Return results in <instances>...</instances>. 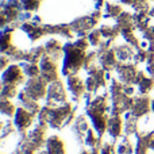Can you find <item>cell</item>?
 <instances>
[{
	"instance_id": "obj_17",
	"label": "cell",
	"mask_w": 154,
	"mask_h": 154,
	"mask_svg": "<svg viewBox=\"0 0 154 154\" xmlns=\"http://www.w3.org/2000/svg\"><path fill=\"white\" fill-rule=\"evenodd\" d=\"M139 118L131 115L130 112L126 114V119L125 123H123V131H125L126 135H133V134H137L139 128Z\"/></svg>"
},
{
	"instance_id": "obj_14",
	"label": "cell",
	"mask_w": 154,
	"mask_h": 154,
	"mask_svg": "<svg viewBox=\"0 0 154 154\" xmlns=\"http://www.w3.org/2000/svg\"><path fill=\"white\" fill-rule=\"evenodd\" d=\"M137 87H138V91L141 95H147V92L153 89V85H154V80L153 77L150 76H146L143 72H138L137 75V79H135V82Z\"/></svg>"
},
{
	"instance_id": "obj_34",
	"label": "cell",
	"mask_w": 154,
	"mask_h": 154,
	"mask_svg": "<svg viewBox=\"0 0 154 154\" xmlns=\"http://www.w3.org/2000/svg\"><path fill=\"white\" fill-rule=\"evenodd\" d=\"M150 14H152V16H154V10L152 11V12H150Z\"/></svg>"
},
{
	"instance_id": "obj_1",
	"label": "cell",
	"mask_w": 154,
	"mask_h": 154,
	"mask_svg": "<svg viewBox=\"0 0 154 154\" xmlns=\"http://www.w3.org/2000/svg\"><path fill=\"white\" fill-rule=\"evenodd\" d=\"M65 51V60H64V66H62V75L64 76H73L80 70V68L84 66L85 61V50L77 48L73 43H68L64 48Z\"/></svg>"
},
{
	"instance_id": "obj_8",
	"label": "cell",
	"mask_w": 154,
	"mask_h": 154,
	"mask_svg": "<svg viewBox=\"0 0 154 154\" xmlns=\"http://www.w3.org/2000/svg\"><path fill=\"white\" fill-rule=\"evenodd\" d=\"M150 109H152V100H150V97L147 95H141L134 99L130 114L137 118H142L149 114Z\"/></svg>"
},
{
	"instance_id": "obj_31",
	"label": "cell",
	"mask_w": 154,
	"mask_h": 154,
	"mask_svg": "<svg viewBox=\"0 0 154 154\" xmlns=\"http://www.w3.org/2000/svg\"><path fill=\"white\" fill-rule=\"evenodd\" d=\"M122 2H123V3H126V4H130V3L133 2V0H122Z\"/></svg>"
},
{
	"instance_id": "obj_13",
	"label": "cell",
	"mask_w": 154,
	"mask_h": 154,
	"mask_svg": "<svg viewBox=\"0 0 154 154\" xmlns=\"http://www.w3.org/2000/svg\"><path fill=\"white\" fill-rule=\"evenodd\" d=\"M123 120L120 115H111L107 122V133L112 139H118L123 130Z\"/></svg>"
},
{
	"instance_id": "obj_4",
	"label": "cell",
	"mask_w": 154,
	"mask_h": 154,
	"mask_svg": "<svg viewBox=\"0 0 154 154\" xmlns=\"http://www.w3.org/2000/svg\"><path fill=\"white\" fill-rule=\"evenodd\" d=\"M107 73L100 66H92L87 70V80H85V87L89 92H96L99 88H103L106 85Z\"/></svg>"
},
{
	"instance_id": "obj_19",
	"label": "cell",
	"mask_w": 154,
	"mask_h": 154,
	"mask_svg": "<svg viewBox=\"0 0 154 154\" xmlns=\"http://www.w3.org/2000/svg\"><path fill=\"white\" fill-rule=\"evenodd\" d=\"M45 51L51 60H58V58H61L64 49L61 48V45L57 41L51 39L45 45Z\"/></svg>"
},
{
	"instance_id": "obj_23",
	"label": "cell",
	"mask_w": 154,
	"mask_h": 154,
	"mask_svg": "<svg viewBox=\"0 0 154 154\" xmlns=\"http://www.w3.org/2000/svg\"><path fill=\"white\" fill-rule=\"evenodd\" d=\"M16 95V85L2 84V99H11Z\"/></svg>"
},
{
	"instance_id": "obj_27",
	"label": "cell",
	"mask_w": 154,
	"mask_h": 154,
	"mask_svg": "<svg viewBox=\"0 0 154 154\" xmlns=\"http://www.w3.org/2000/svg\"><path fill=\"white\" fill-rule=\"evenodd\" d=\"M100 154H114V143H108V142L103 143L100 149Z\"/></svg>"
},
{
	"instance_id": "obj_33",
	"label": "cell",
	"mask_w": 154,
	"mask_h": 154,
	"mask_svg": "<svg viewBox=\"0 0 154 154\" xmlns=\"http://www.w3.org/2000/svg\"><path fill=\"white\" fill-rule=\"evenodd\" d=\"M38 154H48V153H46V152H39Z\"/></svg>"
},
{
	"instance_id": "obj_22",
	"label": "cell",
	"mask_w": 154,
	"mask_h": 154,
	"mask_svg": "<svg viewBox=\"0 0 154 154\" xmlns=\"http://www.w3.org/2000/svg\"><path fill=\"white\" fill-rule=\"evenodd\" d=\"M0 109H2L3 115H7V116H12L16 112L15 107L10 101V99H2V101H0Z\"/></svg>"
},
{
	"instance_id": "obj_35",
	"label": "cell",
	"mask_w": 154,
	"mask_h": 154,
	"mask_svg": "<svg viewBox=\"0 0 154 154\" xmlns=\"http://www.w3.org/2000/svg\"><path fill=\"white\" fill-rule=\"evenodd\" d=\"M153 154H154V153H153Z\"/></svg>"
},
{
	"instance_id": "obj_11",
	"label": "cell",
	"mask_w": 154,
	"mask_h": 154,
	"mask_svg": "<svg viewBox=\"0 0 154 154\" xmlns=\"http://www.w3.org/2000/svg\"><path fill=\"white\" fill-rule=\"evenodd\" d=\"M34 114H31V112H29L27 109H24L23 107H20V108L16 109L15 112V127L18 128L20 133H24V131L27 130V128L31 126L32 120H34Z\"/></svg>"
},
{
	"instance_id": "obj_30",
	"label": "cell",
	"mask_w": 154,
	"mask_h": 154,
	"mask_svg": "<svg viewBox=\"0 0 154 154\" xmlns=\"http://www.w3.org/2000/svg\"><path fill=\"white\" fill-rule=\"evenodd\" d=\"M81 154H100V152H99V149L96 147V149H92L91 152H82Z\"/></svg>"
},
{
	"instance_id": "obj_15",
	"label": "cell",
	"mask_w": 154,
	"mask_h": 154,
	"mask_svg": "<svg viewBox=\"0 0 154 154\" xmlns=\"http://www.w3.org/2000/svg\"><path fill=\"white\" fill-rule=\"evenodd\" d=\"M45 152L48 154H65V145L57 135H53L46 141Z\"/></svg>"
},
{
	"instance_id": "obj_12",
	"label": "cell",
	"mask_w": 154,
	"mask_h": 154,
	"mask_svg": "<svg viewBox=\"0 0 154 154\" xmlns=\"http://www.w3.org/2000/svg\"><path fill=\"white\" fill-rule=\"evenodd\" d=\"M66 87L69 89V92L72 93L73 100L79 101V99L81 97L82 95H85V82L82 81L80 77H75V76H68L66 79Z\"/></svg>"
},
{
	"instance_id": "obj_5",
	"label": "cell",
	"mask_w": 154,
	"mask_h": 154,
	"mask_svg": "<svg viewBox=\"0 0 154 154\" xmlns=\"http://www.w3.org/2000/svg\"><path fill=\"white\" fill-rule=\"evenodd\" d=\"M23 92L26 93L29 97L34 99V100H41L46 96L48 93V87H46V81L42 77H34V79H29L27 82L24 84Z\"/></svg>"
},
{
	"instance_id": "obj_21",
	"label": "cell",
	"mask_w": 154,
	"mask_h": 154,
	"mask_svg": "<svg viewBox=\"0 0 154 154\" xmlns=\"http://www.w3.org/2000/svg\"><path fill=\"white\" fill-rule=\"evenodd\" d=\"M20 68H22V70H23L24 75H26L27 77H30V79L39 77V75H41V69L34 64V62L24 61V62H22L20 64Z\"/></svg>"
},
{
	"instance_id": "obj_10",
	"label": "cell",
	"mask_w": 154,
	"mask_h": 154,
	"mask_svg": "<svg viewBox=\"0 0 154 154\" xmlns=\"http://www.w3.org/2000/svg\"><path fill=\"white\" fill-rule=\"evenodd\" d=\"M23 70L18 65H10L7 70L3 72L2 76V84H11V85H19L23 82Z\"/></svg>"
},
{
	"instance_id": "obj_18",
	"label": "cell",
	"mask_w": 154,
	"mask_h": 154,
	"mask_svg": "<svg viewBox=\"0 0 154 154\" xmlns=\"http://www.w3.org/2000/svg\"><path fill=\"white\" fill-rule=\"evenodd\" d=\"M114 51L116 54L118 61H120L122 64L130 62L131 60H134V56H135V53L130 49V46H119V48H115Z\"/></svg>"
},
{
	"instance_id": "obj_25",
	"label": "cell",
	"mask_w": 154,
	"mask_h": 154,
	"mask_svg": "<svg viewBox=\"0 0 154 154\" xmlns=\"http://www.w3.org/2000/svg\"><path fill=\"white\" fill-rule=\"evenodd\" d=\"M147 57H149V54H147L145 50H141V51H138V53H135V56H134V62H135V64L145 62L147 60Z\"/></svg>"
},
{
	"instance_id": "obj_28",
	"label": "cell",
	"mask_w": 154,
	"mask_h": 154,
	"mask_svg": "<svg viewBox=\"0 0 154 154\" xmlns=\"http://www.w3.org/2000/svg\"><path fill=\"white\" fill-rule=\"evenodd\" d=\"M100 31H93L92 34L88 37V41H89V43H92L93 46H96L99 43V41H100Z\"/></svg>"
},
{
	"instance_id": "obj_32",
	"label": "cell",
	"mask_w": 154,
	"mask_h": 154,
	"mask_svg": "<svg viewBox=\"0 0 154 154\" xmlns=\"http://www.w3.org/2000/svg\"><path fill=\"white\" fill-rule=\"evenodd\" d=\"M152 111H153V114H154V99L152 100Z\"/></svg>"
},
{
	"instance_id": "obj_24",
	"label": "cell",
	"mask_w": 154,
	"mask_h": 154,
	"mask_svg": "<svg viewBox=\"0 0 154 154\" xmlns=\"http://www.w3.org/2000/svg\"><path fill=\"white\" fill-rule=\"evenodd\" d=\"M12 134H14V127L10 120H7V122H4L2 126V139H5V137L12 135Z\"/></svg>"
},
{
	"instance_id": "obj_26",
	"label": "cell",
	"mask_w": 154,
	"mask_h": 154,
	"mask_svg": "<svg viewBox=\"0 0 154 154\" xmlns=\"http://www.w3.org/2000/svg\"><path fill=\"white\" fill-rule=\"evenodd\" d=\"M22 7L26 10H35L38 7L37 0H22Z\"/></svg>"
},
{
	"instance_id": "obj_7",
	"label": "cell",
	"mask_w": 154,
	"mask_h": 154,
	"mask_svg": "<svg viewBox=\"0 0 154 154\" xmlns=\"http://www.w3.org/2000/svg\"><path fill=\"white\" fill-rule=\"evenodd\" d=\"M116 76H118V80H119L122 84L125 85H131L135 82V79H137V72L135 66L134 65H130V64H122L119 62L116 66Z\"/></svg>"
},
{
	"instance_id": "obj_29",
	"label": "cell",
	"mask_w": 154,
	"mask_h": 154,
	"mask_svg": "<svg viewBox=\"0 0 154 154\" xmlns=\"http://www.w3.org/2000/svg\"><path fill=\"white\" fill-rule=\"evenodd\" d=\"M123 92H125L127 96H133L134 92H135V89H134L133 85H125L123 84Z\"/></svg>"
},
{
	"instance_id": "obj_20",
	"label": "cell",
	"mask_w": 154,
	"mask_h": 154,
	"mask_svg": "<svg viewBox=\"0 0 154 154\" xmlns=\"http://www.w3.org/2000/svg\"><path fill=\"white\" fill-rule=\"evenodd\" d=\"M133 153V145L128 139V135H120L116 143V154H131Z\"/></svg>"
},
{
	"instance_id": "obj_16",
	"label": "cell",
	"mask_w": 154,
	"mask_h": 154,
	"mask_svg": "<svg viewBox=\"0 0 154 154\" xmlns=\"http://www.w3.org/2000/svg\"><path fill=\"white\" fill-rule=\"evenodd\" d=\"M18 99H19V103H20V107H23L24 109H27L29 112H31V114H34V115L39 114L41 108H39L38 101L34 100V99H31V97H29L23 91L18 95Z\"/></svg>"
},
{
	"instance_id": "obj_3",
	"label": "cell",
	"mask_w": 154,
	"mask_h": 154,
	"mask_svg": "<svg viewBox=\"0 0 154 154\" xmlns=\"http://www.w3.org/2000/svg\"><path fill=\"white\" fill-rule=\"evenodd\" d=\"M66 103V91L62 81L56 80L50 82L46 93V106L49 107H60Z\"/></svg>"
},
{
	"instance_id": "obj_6",
	"label": "cell",
	"mask_w": 154,
	"mask_h": 154,
	"mask_svg": "<svg viewBox=\"0 0 154 154\" xmlns=\"http://www.w3.org/2000/svg\"><path fill=\"white\" fill-rule=\"evenodd\" d=\"M39 69H41V77H42L46 82H53V81H56V80H58L56 62L49 56L42 57V60L39 61Z\"/></svg>"
},
{
	"instance_id": "obj_2",
	"label": "cell",
	"mask_w": 154,
	"mask_h": 154,
	"mask_svg": "<svg viewBox=\"0 0 154 154\" xmlns=\"http://www.w3.org/2000/svg\"><path fill=\"white\" fill-rule=\"evenodd\" d=\"M72 119H73V111L69 103H65L60 107H49L46 122H48V125L50 127L61 128L64 125H69Z\"/></svg>"
},
{
	"instance_id": "obj_9",
	"label": "cell",
	"mask_w": 154,
	"mask_h": 154,
	"mask_svg": "<svg viewBox=\"0 0 154 154\" xmlns=\"http://www.w3.org/2000/svg\"><path fill=\"white\" fill-rule=\"evenodd\" d=\"M46 125L48 123H35L34 127L27 133V139L34 145L37 149H41L42 146H45V133H46Z\"/></svg>"
}]
</instances>
